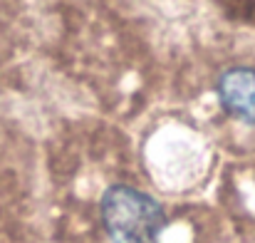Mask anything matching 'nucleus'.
I'll use <instances>...</instances> for the list:
<instances>
[{
	"label": "nucleus",
	"mask_w": 255,
	"mask_h": 243,
	"mask_svg": "<svg viewBox=\"0 0 255 243\" xmlns=\"http://www.w3.org/2000/svg\"><path fill=\"white\" fill-rule=\"evenodd\" d=\"M102 224L114 243H159L166 214L149 194L117 184L102 196Z\"/></svg>",
	"instance_id": "1"
},
{
	"label": "nucleus",
	"mask_w": 255,
	"mask_h": 243,
	"mask_svg": "<svg viewBox=\"0 0 255 243\" xmlns=\"http://www.w3.org/2000/svg\"><path fill=\"white\" fill-rule=\"evenodd\" d=\"M216 97L221 107L243 124H255V67L236 65L218 75Z\"/></svg>",
	"instance_id": "2"
}]
</instances>
